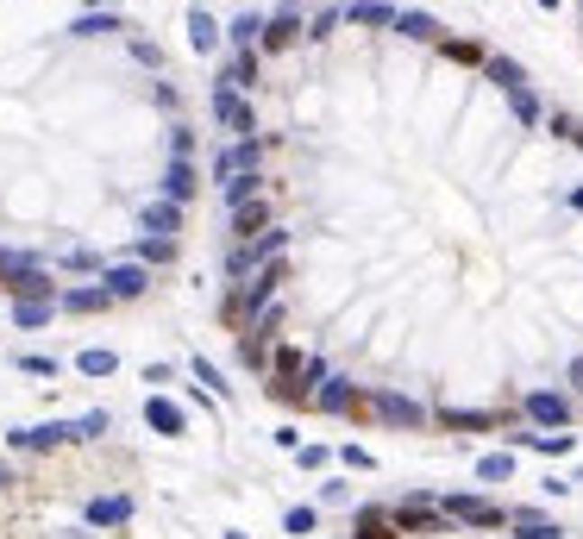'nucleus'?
<instances>
[{"label":"nucleus","instance_id":"1a4fd4ad","mask_svg":"<svg viewBox=\"0 0 583 539\" xmlns=\"http://www.w3.org/2000/svg\"><path fill=\"white\" fill-rule=\"evenodd\" d=\"M345 19H351V25H396L402 13H396V6H383V0H351V6H345Z\"/></svg>","mask_w":583,"mask_h":539},{"label":"nucleus","instance_id":"cd10ccee","mask_svg":"<svg viewBox=\"0 0 583 539\" xmlns=\"http://www.w3.org/2000/svg\"><path fill=\"white\" fill-rule=\"evenodd\" d=\"M289 534H314V508H289Z\"/></svg>","mask_w":583,"mask_h":539},{"label":"nucleus","instance_id":"4468645a","mask_svg":"<svg viewBox=\"0 0 583 539\" xmlns=\"http://www.w3.org/2000/svg\"><path fill=\"white\" fill-rule=\"evenodd\" d=\"M25 452H44V445H63V439H76L69 426H25V433H13Z\"/></svg>","mask_w":583,"mask_h":539},{"label":"nucleus","instance_id":"ddd939ff","mask_svg":"<svg viewBox=\"0 0 583 539\" xmlns=\"http://www.w3.org/2000/svg\"><path fill=\"white\" fill-rule=\"evenodd\" d=\"M6 288H13L19 301H57V288H50V276H38V270H32V276H13Z\"/></svg>","mask_w":583,"mask_h":539},{"label":"nucleus","instance_id":"5701e85b","mask_svg":"<svg viewBox=\"0 0 583 539\" xmlns=\"http://www.w3.org/2000/svg\"><path fill=\"white\" fill-rule=\"evenodd\" d=\"M396 32H402V38H439L433 13H402V19H396Z\"/></svg>","mask_w":583,"mask_h":539},{"label":"nucleus","instance_id":"bb28decb","mask_svg":"<svg viewBox=\"0 0 583 539\" xmlns=\"http://www.w3.org/2000/svg\"><path fill=\"white\" fill-rule=\"evenodd\" d=\"M82 377H114V352H82Z\"/></svg>","mask_w":583,"mask_h":539},{"label":"nucleus","instance_id":"4be33fe9","mask_svg":"<svg viewBox=\"0 0 583 539\" xmlns=\"http://www.w3.org/2000/svg\"><path fill=\"white\" fill-rule=\"evenodd\" d=\"M107 301H114L107 288H69V295H63V307H76V314H95V307H107Z\"/></svg>","mask_w":583,"mask_h":539},{"label":"nucleus","instance_id":"f8f14e48","mask_svg":"<svg viewBox=\"0 0 583 539\" xmlns=\"http://www.w3.org/2000/svg\"><path fill=\"white\" fill-rule=\"evenodd\" d=\"M163 195H169V201H176V207H182V201H188V195H195V169H188V163H182V157H176V163H169V176H163Z\"/></svg>","mask_w":583,"mask_h":539},{"label":"nucleus","instance_id":"39448f33","mask_svg":"<svg viewBox=\"0 0 583 539\" xmlns=\"http://www.w3.org/2000/svg\"><path fill=\"white\" fill-rule=\"evenodd\" d=\"M277 282H283V264H264L251 282H245L239 307H245V314H264V307H270V295H277Z\"/></svg>","mask_w":583,"mask_h":539},{"label":"nucleus","instance_id":"9b49d317","mask_svg":"<svg viewBox=\"0 0 583 539\" xmlns=\"http://www.w3.org/2000/svg\"><path fill=\"white\" fill-rule=\"evenodd\" d=\"M176 226H182V207H176V201H150L145 207V233H163V239H169Z\"/></svg>","mask_w":583,"mask_h":539},{"label":"nucleus","instance_id":"412c9836","mask_svg":"<svg viewBox=\"0 0 583 539\" xmlns=\"http://www.w3.org/2000/svg\"><path fill=\"white\" fill-rule=\"evenodd\" d=\"M489 76H496V82H502L508 95H521V88H527V76H521V63H508V57H489Z\"/></svg>","mask_w":583,"mask_h":539},{"label":"nucleus","instance_id":"aec40b11","mask_svg":"<svg viewBox=\"0 0 583 539\" xmlns=\"http://www.w3.org/2000/svg\"><path fill=\"white\" fill-rule=\"evenodd\" d=\"M139 288H145V270H132V264L107 270V295H139Z\"/></svg>","mask_w":583,"mask_h":539},{"label":"nucleus","instance_id":"f257e3e1","mask_svg":"<svg viewBox=\"0 0 583 539\" xmlns=\"http://www.w3.org/2000/svg\"><path fill=\"white\" fill-rule=\"evenodd\" d=\"M245 176H258V138H232V144L214 157V182H220V188H239Z\"/></svg>","mask_w":583,"mask_h":539},{"label":"nucleus","instance_id":"9d476101","mask_svg":"<svg viewBox=\"0 0 583 539\" xmlns=\"http://www.w3.org/2000/svg\"><path fill=\"white\" fill-rule=\"evenodd\" d=\"M351 539H402V534H396V515H389V508H364Z\"/></svg>","mask_w":583,"mask_h":539},{"label":"nucleus","instance_id":"6e6552de","mask_svg":"<svg viewBox=\"0 0 583 539\" xmlns=\"http://www.w3.org/2000/svg\"><path fill=\"white\" fill-rule=\"evenodd\" d=\"M527 414H533L540 426H565V420H571V402L552 396V389H540V396H527Z\"/></svg>","mask_w":583,"mask_h":539},{"label":"nucleus","instance_id":"dca6fc26","mask_svg":"<svg viewBox=\"0 0 583 539\" xmlns=\"http://www.w3.org/2000/svg\"><path fill=\"white\" fill-rule=\"evenodd\" d=\"M220 82H226V88H239V95H245V88H251V82H258V57H251V50H239V57H232V69H226V76H220Z\"/></svg>","mask_w":583,"mask_h":539},{"label":"nucleus","instance_id":"a878e982","mask_svg":"<svg viewBox=\"0 0 583 539\" xmlns=\"http://www.w3.org/2000/svg\"><path fill=\"white\" fill-rule=\"evenodd\" d=\"M13 320H19V326H44V320H50V301H19Z\"/></svg>","mask_w":583,"mask_h":539},{"label":"nucleus","instance_id":"7c9ffc66","mask_svg":"<svg viewBox=\"0 0 583 539\" xmlns=\"http://www.w3.org/2000/svg\"><path fill=\"white\" fill-rule=\"evenodd\" d=\"M578 207H583V188H578Z\"/></svg>","mask_w":583,"mask_h":539},{"label":"nucleus","instance_id":"f03ea898","mask_svg":"<svg viewBox=\"0 0 583 539\" xmlns=\"http://www.w3.org/2000/svg\"><path fill=\"white\" fill-rule=\"evenodd\" d=\"M439 508H445V521H464V527H502V521H515L508 508H496V502H477V496H445Z\"/></svg>","mask_w":583,"mask_h":539},{"label":"nucleus","instance_id":"0eeeda50","mask_svg":"<svg viewBox=\"0 0 583 539\" xmlns=\"http://www.w3.org/2000/svg\"><path fill=\"white\" fill-rule=\"evenodd\" d=\"M370 407H377L383 420H396V426H421V420H427V407H421V402H408V396H389V389H383V396H370Z\"/></svg>","mask_w":583,"mask_h":539},{"label":"nucleus","instance_id":"c85d7f7f","mask_svg":"<svg viewBox=\"0 0 583 539\" xmlns=\"http://www.w3.org/2000/svg\"><path fill=\"white\" fill-rule=\"evenodd\" d=\"M515 114H521V120H540V101H533V95L521 88V95H515Z\"/></svg>","mask_w":583,"mask_h":539},{"label":"nucleus","instance_id":"f3484780","mask_svg":"<svg viewBox=\"0 0 583 539\" xmlns=\"http://www.w3.org/2000/svg\"><path fill=\"white\" fill-rule=\"evenodd\" d=\"M126 515H132V502H126V496H107V502H95V508H88V521H95V527H120Z\"/></svg>","mask_w":583,"mask_h":539},{"label":"nucleus","instance_id":"c756f323","mask_svg":"<svg viewBox=\"0 0 583 539\" xmlns=\"http://www.w3.org/2000/svg\"><path fill=\"white\" fill-rule=\"evenodd\" d=\"M571 138H578V144H583V132H578V126H571Z\"/></svg>","mask_w":583,"mask_h":539},{"label":"nucleus","instance_id":"2eb2a0df","mask_svg":"<svg viewBox=\"0 0 583 539\" xmlns=\"http://www.w3.org/2000/svg\"><path fill=\"white\" fill-rule=\"evenodd\" d=\"M188 44H195V50H214V44H220V25H214L201 6L188 13Z\"/></svg>","mask_w":583,"mask_h":539},{"label":"nucleus","instance_id":"7ed1b4c3","mask_svg":"<svg viewBox=\"0 0 583 539\" xmlns=\"http://www.w3.org/2000/svg\"><path fill=\"white\" fill-rule=\"evenodd\" d=\"M283 245H289V233H283V226H270V233H258V239H245V245L232 251V270L245 276L251 264H277V251H283Z\"/></svg>","mask_w":583,"mask_h":539},{"label":"nucleus","instance_id":"b1692460","mask_svg":"<svg viewBox=\"0 0 583 539\" xmlns=\"http://www.w3.org/2000/svg\"><path fill=\"white\" fill-rule=\"evenodd\" d=\"M145 420L157 426V433H176V426H182V407H176V402H150Z\"/></svg>","mask_w":583,"mask_h":539},{"label":"nucleus","instance_id":"393cba45","mask_svg":"<svg viewBox=\"0 0 583 539\" xmlns=\"http://www.w3.org/2000/svg\"><path fill=\"white\" fill-rule=\"evenodd\" d=\"M76 32H82V38H107V32H120V19H114V13H82Z\"/></svg>","mask_w":583,"mask_h":539},{"label":"nucleus","instance_id":"423d86ee","mask_svg":"<svg viewBox=\"0 0 583 539\" xmlns=\"http://www.w3.org/2000/svg\"><path fill=\"white\" fill-rule=\"evenodd\" d=\"M314 402L326 407V414H358V407H364V396H358L345 377H326V383L314 389Z\"/></svg>","mask_w":583,"mask_h":539},{"label":"nucleus","instance_id":"6ab92c4d","mask_svg":"<svg viewBox=\"0 0 583 539\" xmlns=\"http://www.w3.org/2000/svg\"><path fill=\"white\" fill-rule=\"evenodd\" d=\"M232 226H239L245 239H251V233H270V226H264V201H239V207H232Z\"/></svg>","mask_w":583,"mask_h":539},{"label":"nucleus","instance_id":"20e7f679","mask_svg":"<svg viewBox=\"0 0 583 539\" xmlns=\"http://www.w3.org/2000/svg\"><path fill=\"white\" fill-rule=\"evenodd\" d=\"M214 120H220V126H232L239 138H251V107H245V101H239V88H226V82L214 88Z\"/></svg>","mask_w":583,"mask_h":539},{"label":"nucleus","instance_id":"a211bd4d","mask_svg":"<svg viewBox=\"0 0 583 539\" xmlns=\"http://www.w3.org/2000/svg\"><path fill=\"white\" fill-rule=\"evenodd\" d=\"M258 32H270V25H264V19H258V13H239V19H232V25H226V38H232V44H239V50H251V38H258Z\"/></svg>","mask_w":583,"mask_h":539}]
</instances>
